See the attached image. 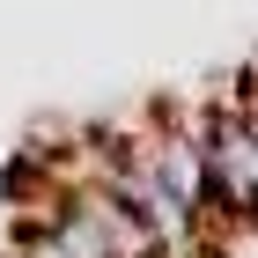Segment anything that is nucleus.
I'll return each mask as SVG.
<instances>
[{"mask_svg":"<svg viewBox=\"0 0 258 258\" xmlns=\"http://www.w3.org/2000/svg\"><path fill=\"white\" fill-rule=\"evenodd\" d=\"M199 170H207V221L229 214V221H251V199H258V133L243 111H214L199 125Z\"/></svg>","mask_w":258,"mask_h":258,"instance_id":"f257e3e1","label":"nucleus"}]
</instances>
